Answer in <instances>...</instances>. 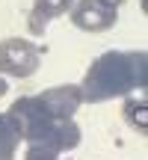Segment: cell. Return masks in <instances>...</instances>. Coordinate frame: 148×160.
<instances>
[{
    "label": "cell",
    "instance_id": "1",
    "mask_svg": "<svg viewBox=\"0 0 148 160\" xmlns=\"http://www.w3.org/2000/svg\"><path fill=\"white\" fill-rule=\"evenodd\" d=\"M148 83V57L145 51H107L89 65L83 77V101L101 104L119 95L145 89Z\"/></svg>",
    "mask_w": 148,
    "mask_h": 160
},
{
    "label": "cell",
    "instance_id": "2",
    "mask_svg": "<svg viewBox=\"0 0 148 160\" xmlns=\"http://www.w3.org/2000/svg\"><path fill=\"white\" fill-rule=\"evenodd\" d=\"M6 116L18 128V137L27 139L30 145H45L57 154L80 145V128L71 119H53L51 113H45L42 104L36 101V95L18 98Z\"/></svg>",
    "mask_w": 148,
    "mask_h": 160
},
{
    "label": "cell",
    "instance_id": "3",
    "mask_svg": "<svg viewBox=\"0 0 148 160\" xmlns=\"http://www.w3.org/2000/svg\"><path fill=\"white\" fill-rule=\"evenodd\" d=\"M42 65V51L30 39H3L0 42V74L33 77Z\"/></svg>",
    "mask_w": 148,
    "mask_h": 160
},
{
    "label": "cell",
    "instance_id": "4",
    "mask_svg": "<svg viewBox=\"0 0 148 160\" xmlns=\"http://www.w3.org/2000/svg\"><path fill=\"white\" fill-rule=\"evenodd\" d=\"M116 9L104 6L101 0H77L71 3V24L86 33H104L116 24Z\"/></svg>",
    "mask_w": 148,
    "mask_h": 160
},
{
    "label": "cell",
    "instance_id": "5",
    "mask_svg": "<svg viewBox=\"0 0 148 160\" xmlns=\"http://www.w3.org/2000/svg\"><path fill=\"white\" fill-rule=\"evenodd\" d=\"M36 101L53 119H71L83 104V92H80V86H53V89H45L42 95H36Z\"/></svg>",
    "mask_w": 148,
    "mask_h": 160
},
{
    "label": "cell",
    "instance_id": "6",
    "mask_svg": "<svg viewBox=\"0 0 148 160\" xmlns=\"http://www.w3.org/2000/svg\"><path fill=\"white\" fill-rule=\"evenodd\" d=\"M74 0H33V15H30V30L33 33H39V30H45L47 21H53V18L65 15V9H71Z\"/></svg>",
    "mask_w": 148,
    "mask_h": 160
},
{
    "label": "cell",
    "instance_id": "7",
    "mask_svg": "<svg viewBox=\"0 0 148 160\" xmlns=\"http://www.w3.org/2000/svg\"><path fill=\"white\" fill-rule=\"evenodd\" d=\"M18 128L12 125V119L6 113H0V160H15L18 151Z\"/></svg>",
    "mask_w": 148,
    "mask_h": 160
},
{
    "label": "cell",
    "instance_id": "8",
    "mask_svg": "<svg viewBox=\"0 0 148 160\" xmlns=\"http://www.w3.org/2000/svg\"><path fill=\"white\" fill-rule=\"evenodd\" d=\"M125 122L133 128V131H139L145 137V131H148V119H145V98H139V101H133V98H127L125 101Z\"/></svg>",
    "mask_w": 148,
    "mask_h": 160
},
{
    "label": "cell",
    "instance_id": "9",
    "mask_svg": "<svg viewBox=\"0 0 148 160\" xmlns=\"http://www.w3.org/2000/svg\"><path fill=\"white\" fill-rule=\"evenodd\" d=\"M24 160H59V154L51 151V148H45V145H30Z\"/></svg>",
    "mask_w": 148,
    "mask_h": 160
},
{
    "label": "cell",
    "instance_id": "10",
    "mask_svg": "<svg viewBox=\"0 0 148 160\" xmlns=\"http://www.w3.org/2000/svg\"><path fill=\"white\" fill-rule=\"evenodd\" d=\"M101 3H104V6H110V9H119L125 0H101Z\"/></svg>",
    "mask_w": 148,
    "mask_h": 160
},
{
    "label": "cell",
    "instance_id": "11",
    "mask_svg": "<svg viewBox=\"0 0 148 160\" xmlns=\"http://www.w3.org/2000/svg\"><path fill=\"white\" fill-rule=\"evenodd\" d=\"M6 89H9V86H6V80H0V98L6 95Z\"/></svg>",
    "mask_w": 148,
    "mask_h": 160
}]
</instances>
